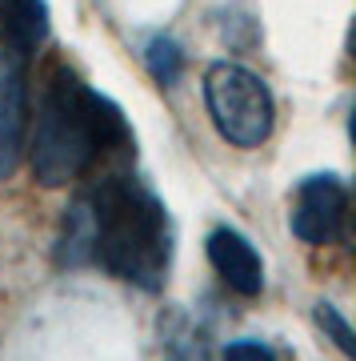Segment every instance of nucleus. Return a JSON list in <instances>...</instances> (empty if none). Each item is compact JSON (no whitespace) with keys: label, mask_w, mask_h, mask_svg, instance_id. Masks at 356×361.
<instances>
[{"label":"nucleus","mask_w":356,"mask_h":361,"mask_svg":"<svg viewBox=\"0 0 356 361\" xmlns=\"http://www.w3.org/2000/svg\"><path fill=\"white\" fill-rule=\"evenodd\" d=\"M204 249H208V265L217 269V277L229 285L232 293L256 297L260 289H265V265H260V253L253 249V241H248L244 233L220 225V229L208 233Z\"/></svg>","instance_id":"423d86ee"},{"label":"nucleus","mask_w":356,"mask_h":361,"mask_svg":"<svg viewBox=\"0 0 356 361\" xmlns=\"http://www.w3.org/2000/svg\"><path fill=\"white\" fill-rule=\"evenodd\" d=\"M344 221H348V185L336 173H317L305 177L293 201V233L305 245H332L344 237Z\"/></svg>","instance_id":"20e7f679"},{"label":"nucleus","mask_w":356,"mask_h":361,"mask_svg":"<svg viewBox=\"0 0 356 361\" xmlns=\"http://www.w3.org/2000/svg\"><path fill=\"white\" fill-rule=\"evenodd\" d=\"M317 322H320V329H324V334L336 341V349H341L344 357H352V353H356V345H352L356 337H352V329H348V322L341 317V310L320 301V305H317Z\"/></svg>","instance_id":"1a4fd4ad"},{"label":"nucleus","mask_w":356,"mask_h":361,"mask_svg":"<svg viewBox=\"0 0 356 361\" xmlns=\"http://www.w3.org/2000/svg\"><path fill=\"white\" fill-rule=\"evenodd\" d=\"M144 61H148V73H153L160 85H172V80L180 77V68H184V56H180V49L168 37H153V40H148Z\"/></svg>","instance_id":"6e6552de"},{"label":"nucleus","mask_w":356,"mask_h":361,"mask_svg":"<svg viewBox=\"0 0 356 361\" xmlns=\"http://www.w3.org/2000/svg\"><path fill=\"white\" fill-rule=\"evenodd\" d=\"M165 361H208V345H204V337H201V334H192V329H180V334L168 341Z\"/></svg>","instance_id":"9d476101"},{"label":"nucleus","mask_w":356,"mask_h":361,"mask_svg":"<svg viewBox=\"0 0 356 361\" xmlns=\"http://www.w3.org/2000/svg\"><path fill=\"white\" fill-rule=\"evenodd\" d=\"M61 253L72 265L92 261L116 281L156 293L172 265V221L148 185L108 173L72 201Z\"/></svg>","instance_id":"f257e3e1"},{"label":"nucleus","mask_w":356,"mask_h":361,"mask_svg":"<svg viewBox=\"0 0 356 361\" xmlns=\"http://www.w3.org/2000/svg\"><path fill=\"white\" fill-rule=\"evenodd\" d=\"M28 61L0 40V180H8L28 141Z\"/></svg>","instance_id":"39448f33"},{"label":"nucleus","mask_w":356,"mask_h":361,"mask_svg":"<svg viewBox=\"0 0 356 361\" xmlns=\"http://www.w3.org/2000/svg\"><path fill=\"white\" fill-rule=\"evenodd\" d=\"M125 113L92 92L68 65H52L40 80L37 116L28 121V161L40 185L61 189L80 180L101 157L128 149Z\"/></svg>","instance_id":"f03ea898"},{"label":"nucleus","mask_w":356,"mask_h":361,"mask_svg":"<svg viewBox=\"0 0 356 361\" xmlns=\"http://www.w3.org/2000/svg\"><path fill=\"white\" fill-rule=\"evenodd\" d=\"M0 40L32 56L49 40V4L44 0H0Z\"/></svg>","instance_id":"0eeeda50"},{"label":"nucleus","mask_w":356,"mask_h":361,"mask_svg":"<svg viewBox=\"0 0 356 361\" xmlns=\"http://www.w3.org/2000/svg\"><path fill=\"white\" fill-rule=\"evenodd\" d=\"M204 104L217 133L236 149H260L276 125V101L253 68L212 61L204 68Z\"/></svg>","instance_id":"7ed1b4c3"},{"label":"nucleus","mask_w":356,"mask_h":361,"mask_svg":"<svg viewBox=\"0 0 356 361\" xmlns=\"http://www.w3.org/2000/svg\"><path fill=\"white\" fill-rule=\"evenodd\" d=\"M224 361H276V353H272L265 341L244 337V341H232V345L224 349Z\"/></svg>","instance_id":"9b49d317"}]
</instances>
